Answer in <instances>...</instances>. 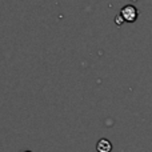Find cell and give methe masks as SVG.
Returning <instances> with one entry per match:
<instances>
[{
    "label": "cell",
    "instance_id": "obj_1",
    "mask_svg": "<svg viewBox=\"0 0 152 152\" xmlns=\"http://www.w3.org/2000/svg\"><path fill=\"white\" fill-rule=\"evenodd\" d=\"M120 15H121V18H123L124 21L134 23V21L137 19V10L134 7V5H126V7L121 8Z\"/></svg>",
    "mask_w": 152,
    "mask_h": 152
},
{
    "label": "cell",
    "instance_id": "obj_2",
    "mask_svg": "<svg viewBox=\"0 0 152 152\" xmlns=\"http://www.w3.org/2000/svg\"><path fill=\"white\" fill-rule=\"evenodd\" d=\"M97 152H111L112 151V144L108 139H100L96 144Z\"/></svg>",
    "mask_w": 152,
    "mask_h": 152
},
{
    "label": "cell",
    "instance_id": "obj_3",
    "mask_svg": "<svg viewBox=\"0 0 152 152\" xmlns=\"http://www.w3.org/2000/svg\"><path fill=\"white\" fill-rule=\"evenodd\" d=\"M24 152H31V151H24Z\"/></svg>",
    "mask_w": 152,
    "mask_h": 152
}]
</instances>
